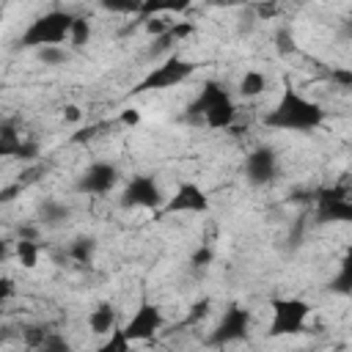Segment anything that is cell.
Wrapping results in <instances>:
<instances>
[{"instance_id": "1", "label": "cell", "mask_w": 352, "mask_h": 352, "mask_svg": "<svg viewBox=\"0 0 352 352\" xmlns=\"http://www.w3.org/2000/svg\"><path fill=\"white\" fill-rule=\"evenodd\" d=\"M264 124L270 129H283V132H314L324 124V110L319 102L286 85L278 104L264 116Z\"/></svg>"}, {"instance_id": "2", "label": "cell", "mask_w": 352, "mask_h": 352, "mask_svg": "<svg viewBox=\"0 0 352 352\" xmlns=\"http://www.w3.org/2000/svg\"><path fill=\"white\" fill-rule=\"evenodd\" d=\"M187 113H190V118H204V124L209 129H228L236 118V104L223 82L206 80L201 85L198 96L190 102Z\"/></svg>"}, {"instance_id": "3", "label": "cell", "mask_w": 352, "mask_h": 352, "mask_svg": "<svg viewBox=\"0 0 352 352\" xmlns=\"http://www.w3.org/2000/svg\"><path fill=\"white\" fill-rule=\"evenodd\" d=\"M72 19H74V14L60 11V8L36 16L25 28V33L16 38V50H41V47H50V44H63L69 38Z\"/></svg>"}, {"instance_id": "4", "label": "cell", "mask_w": 352, "mask_h": 352, "mask_svg": "<svg viewBox=\"0 0 352 352\" xmlns=\"http://www.w3.org/2000/svg\"><path fill=\"white\" fill-rule=\"evenodd\" d=\"M195 69H198V66H195L192 60H187V58H182V55H170V58H165L160 66H154V69H151V72L132 88V94H146V91H165V88H173V85H179V82L190 80Z\"/></svg>"}, {"instance_id": "5", "label": "cell", "mask_w": 352, "mask_h": 352, "mask_svg": "<svg viewBox=\"0 0 352 352\" xmlns=\"http://www.w3.org/2000/svg\"><path fill=\"white\" fill-rule=\"evenodd\" d=\"M308 314H311V305H308L305 300H300V297H275V300H272L270 338L302 333Z\"/></svg>"}, {"instance_id": "6", "label": "cell", "mask_w": 352, "mask_h": 352, "mask_svg": "<svg viewBox=\"0 0 352 352\" xmlns=\"http://www.w3.org/2000/svg\"><path fill=\"white\" fill-rule=\"evenodd\" d=\"M314 217L316 223H349L352 220V201L346 184L319 187L314 192Z\"/></svg>"}, {"instance_id": "7", "label": "cell", "mask_w": 352, "mask_h": 352, "mask_svg": "<svg viewBox=\"0 0 352 352\" xmlns=\"http://www.w3.org/2000/svg\"><path fill=\"white\" fill-rule=\"evenodd\" d=\"M118 204L124 209H148V212H160V206L165 204L162 198V190L157 184V179L151 173H138L132 176L124 190H121V198Z\"/></svg>"}, {"instance_id": "8", "label": "cell", "mask_w": 352, "mask_h": 352, "mask_svg": "<svg viewBox=\"0 0 352 352\" xmlns=\"http://www.w3.org/2000/svg\"><path fill=\"white\" fill-rule=\"evenodd\" d=\"M121 179V170L116 162H107V160H96L91 162L74 182V190L82 192V195H107Z\"/></svg>"}, {"instance_id": "9", "label": "cell", "mask_w": 352, "mask_h": 352, "mask_svg": "<svg viewBox=\"0 0 352 352\" xmlns=\"http://www.w3.org/2000/svg\"><path fill=\"white\" fill-rule=\"evenodd\" d=\"M248 330H250V311L242 308L239 302H231V305L223 311L217 327L212 330L209 344H212V346H226V344L242 341V338H248Z\"/></svg>"}, {"instance_id": "10", "label": "cell", "mask_w": 352, "mask_h": 352, "mask_svg": "<svg viewBox=\"0 0 352 352\" xmlns=\"http://www.w3.org/2000/svg\"><path fill=\"white\" fill-rule=\"evenodd\" d=\"M176 212H209V195L204 187H198L195 182H182L176 187V192L160 206V217L162 214H176Z\"/></svg>"}, {"instance_id": "11", "label": "cell", "mask_w": 352, "mask_h": 352, "mask_svg": "<svg viewBox=\"0 0 352 352\" xmlns=\"http://www.w3.org/2000/svg\"><path fill=\"white\" fill-rule=\"evenodd\" d=\"M162 324H165V316H162L160 305L140 302V308L132 314V319L121 330H124V336L129 341H148V338L157 336V330H162Z\"/></svg>"}, {"instance_id": "12", "label": "cell", "mask_w": 352, "mask_h": 352, "mask_svg": "<svg viewBox=\"0 0 352 352\" xmlns=\"http://www.w3.org/2000/svg\"><path fill=\"white\" fill-rule=\"evenodd\" d=\"M278 176V154L270 146H256L245 157V179L253 187H264Z\"/></svg>"}, {"instance_id": "13", "label": "cell", "mask_w": 352, "mask_h": 352, "mask_svg": "<svg viewBox=\"0 0 352 352\" xmlns=\"http://www.w3.org/2000/svg\"><path fill=\"white\" fill-rule=\"evenodd\" d=\"M38 154V146L33 140H25L16 132L14 121L0 124V157H16V160H33Z\"/></svg>"}, {"instance_id": "14", "label": "cell", "mask_w": 352, "mask_h": 352, "mask_svg": "<svg viewBox=\"0 0 352 352\" xmlns=\"http://www.w3.org/2000/svg\"><path fill=\"white\" fill-rule=\"evenodd\" d=\"M116 322H118V311H116V305H110V302H99V305L88 314V327H91L96 336L110 333V330L116 327Z\"/></svg>"}, {"instance_id": "15", "label": "cell", "mask_w": 352, "mask_h": 352, "mask_svg": "<svg viewBox=\"0 0 352 352\" xmlns=\"http://www.w3.org/2000/svg\"><path fill=\"white\" fill-rule=\"evenodd\" d=\"M192 6V0H140V19H148L154 14H184Z\"/></svg>"}, {"instance_id": "16", "label": "cell", "mask_w": 352, "mask_h": 352, "mask_svg": "<svg viewBox=\"0 0 352 352\" xmlns=\"http://www.w3.org/2000/svg\"><path fill=\"white\" fill-rule=\"evenodd\" d=\"M69 217H72V209H69L66 204L55 201V198H47V201L38 206V220H41L44 226H60V223H66Z\"/></svg>"}, {"instance_id": "17", "label": "cell", "mask_w": 352, "mask_h": 352, "mask_svg": "<svg viewBox=\"0 0 352 352\" xmlns=\"http://www.w3.org/2000/svg\"><path fill=\"white\" fill-rule=\"evenodd\" d=\"M94 253H96V239L94 236H77L69 245V250H66V256L72 261H77V264H91L94 261Z\"/></svg>"}, {"instance_id": "18", "label": "cell", "mask_w": 352, "mask_h": 352, "mask_svg": "<svg viewBox=\"0 0 352 352\" xmlns=\"http://www.w3.org/2000/svg\"><path fill=\"white\" fill-rule=\"evenodd\" d=\"M264 88H267V74H261V72H256V69L245 72L242 80H239V94H242L245 99H253V96L264 94Z\"/></svg>"}, {"instance_id": "19", "label": "cell", "mask_w": 352, "mask_h": 352, "mask_svg": "<svg viewBox=\"0 0 352 352\" xmlns=\"http://www.w3.org/2000/svg\"><path fill=\"white\" fill-rule=\"evenodd\" d=\"M16 258H19L22 267L33 270L38 264V245L30 236H19V242H16Z\"/></svg>"}, {"instance_id": "20", "label": "cell", "mask_w": 352, "mask_h": 352, "mask_svg": "<svg viewBox=\"0 0 352 352\" xmlns=\"http://www.w3.org/2000/svg\"><path fill=\"white\" fill-rule=\"evenodd\" d=\"M88 38H91V25H88V19H85V16H74V19H72V28H69V41H72V47H74V50H82V47L88 44Z\"/></svg>"}, {"instance_id": "21", "label": "cell", "mask_w": 352, "mask_h": 352, "mask_svg": "<svg viewBox=\"0 0 352 352\" xmlns=\"http://www.w3.org/2000/svg\"><path fill=\"white\" fill-rule=\"evenodd\" d=\"M327 289L336 292V294H352V261H349V258H344L338 275L330 278V286H327Z\"/></svg>"}, {"instance_id": "22", "label": "cell", "mask_w": 352, "mask_h": 352, "mask_svg": "<svg viewBox=\"0 0 352 352\" xmlns=\"http://www.w3.org/2000/svg\"><path fill=\"white\" fill-rule=\"evenodd\" d=\"M38 60H41L44 66H60V63L69 60V52H66L60 44H50V47H41V50H38Z\"/></svg>"}, {"instance_id": "23", "label": "cell", "mask_w": 352, "mask_h": 352, "mask_svg": "<svg viewBox=\"0 0 352 352\" xmlns=\"http://www.w3.org/2000/svg\"><path fill=\"white\" fill-rule=\"evenodd\" d=\"M129 344H132V341L124 336V330L113 327V330H110V338L99 346V352H126V349H129Z\"/></svg>"}, {"instance_id": "24", "label": "cell", "mask_w": 352, "mask_h": 352, "mask_svg": "<svg viewBox=\"0 0 352 352\" xmlns=\"http://www.w3.org/2000/svg\"><path fill=\"white\" fill-rule=\"evenodd\" d=\"M99 6L113 14H138L140 11V0H99Z\"/></svg>"}, {"instance_id": "25", "label": "cell", "mask_w": 352, "mask_h": 352, "mask_svg": "<svg viewBox=\"0 0 352 352\" xmlns=\"http://www.w3.org/2000/svg\"><path fill=\"white\" fill-rule=\"evenodd\" d=\"M38 346H41V349H55V352H69V341L60 338V336H55V333H47Z\"/></svg>"}, {"instance_id": "26", "label": "cell", "mask_w": 352, "mask_h": 352, "mask_svg": "<svg viewBox=\"0 0 352 352\" xmlns=\"http://www.w3.org/2000/svg\"><path fill=\"white\" fill-rule=\"evenodd\" d=\"M209 305H212V302H209L206 297H204V300H198V302L190 308V316L184 319V324H195V322H201V319L209 314Z\"/></svg>"}, {"instance_id": "27", "label": "cell", "mask_w": 352, "mask_h": 352, "mask_svg": "<svg viewBox=\"0 0 352 352\" xmlns=\"http://www.w3.org/2000/svg\"><path fill=\"white\" fill-rule=\"evenodd\" d=\"M212 258H214V250H212V248H198V250L192 253L190 264H195V267H206V264H212Z\"/></svg>"}, {"instance_id": "28", "label": "cell", "mask_w": 352, "mask_h": 352, "mask_svg": "<svg viewBox=\"0 0 352 352\" xmlns=\"http://www.w3.org/2000/svg\"><path fill=\"white\" fill-rule=\"evenodd\" d=\"M330 80H336L341 88H349L352 85V72L349 69H333L330 72Z\"/></svg>"}, {"instance_id": "29", "label": "cell", "mask_w": 352, "mask_h": 352, "mask_svg": "<svg viewBox=\"0 0 352 352\" xmlns=\"http://www.w3.org/2000/svg\"><path fill=\"white\" fill-rule=\"evenodd\" d=\"M14 280L11 278H6V275H0V302H6V300H11L14 297Z\"/></svg>"}, {"instance_id": "30", "label": "cell", "mask_w": 352, "mask_h": 352, "mask_svg": "<svg viewBox=\"0 0 352 352\" xmlns=\"http://www.w3.org/2000/svg\"><path fill=\"white\" fill-rule=\"evenodd\" d=\"M168 28H170V25H168V22H162V19H151V16H148V22H146V30H148L151 36H162Z\"/></svg>"}, {"instance_id": "31", "label": "cell", "mask_w": 352, "mask_h": 352, "mask_svg": "<svg viewBox=\"0 0 352 352\" xmlns=\"http://www.w3.org/2000/svg\"><path fill=\"white\" fill-rule=\"evenodd\" d=\"M102 126H104V124H91V126H85V129H80V132H77V135H74L72 140H74V143H82V140H88V138H94V135H96V132H99Z\"/></svg>"}, {"instance_id": "32", "label": "cell", "mask_w": 352, "mask_h": 352, "mask_svg": "<svg viewBox=\"0 0 352 352\" xmlns=\"http://www.w3.org/2000/svg\"><path fill=\"white\" fill-rule=\"evenodd\" d=\"M22 192V184L16 182V184H8V187H3L0 190V204H8V201H14V195H19Z\"/></svg>"}, {"instance_id": "33", "label": "cell", "mask_w": 352, "mask_h": 352, "mask_svg": "<svg viewBox=\"0 0 352 352\" xmlns=\"http://www.w3.org/2000/svg\"><path fill=\"white\" fill-rule=\"evenodd\" d=\"M278 50H280V52H294L292 33H286V30H280V33H278Z\"/></svg>"}, {"instance_id": "34", "label": "cell", "mask_w": 352, "mask_h": 352, "mask_svg": "<svg viewBox=\"0 0 352 352\" xmlns=\"http://www.w3.org/2000/svg\"><path fill=\"white\" fill-rule=\"evenodd\" d=\"M138 121H140V113H138V110H132V107H129V110H124V113H121V124L135 126Z\"/></svg>"}, {"instance_id": "35", "label": "cell", "mask_w": 352, "mask_h": 352, "mask_svg": "<svg viewBox=\"0 0 352 352\" xmlns=\"http://www.w3.org/2000/svg\"><path fill=\"white\" fill-rule=\"evenodd\" d=\"M63 116H66L69 121H80V107H74V104H69V107L63 110Z\"/></svg>"}, {"instance_id": "36", "label": "cell", "mask_w": 352, "mask_h": 352, "mask_svg": "<svg viewBox=\"0 0 352 352\" xmlns=\"http://www.w3.org/2000/svg\"><path fill=\"white\" fill-rule=\"evenodd\" d=\"M256 11H258V14H261V16H270V14H275V3H267V6H264V3H261V6H258V8H256Z\"/></svg>"}, {"instance_id": "37", "label": "cell", "mask_w": 352, "mask_h": 352, "mask_svg": "<svg viewBox=\"0 0 352 352\" xmlns=\"http://www.w3.org/2000/svg\"><path fill=\"white\" fill-rule=\"evenodd\" d=\"M8 256H11V248H8V242H6V239H0V264H3Z\"/></svg>"}, {"instance_id": "38", "label": "cell", "mask_w": 352, "mask_h": 352, "mask_svg": "<svg viewBox=\"0 0 352 352\" xmlns=\"http://www.w3.org/2000/svg\"><path fill=\"white\" fill-rule=\"evenodd\" d=\"M223 3H228V6H234V3H242V0H223Z\"/></svg>"}, {"instance_id": "39", "label": "cell", "mask_w": 352, "mask_h": 352, "mask_svg": "<svg viewBox=\"0 0 352 352\" xmlns=\"http://www.w3.org/2000/svg\"><path fill=\"white\" fill-rule=\"evenodd\" d=\"M3 341H6V333H0V344H3Z\"/></svg>"}, {"instance_id": "40", "label": "cell", "mask_w": 352, "mask_h": 352, "mask_svg": "<svg viewBox=\"0 0 352 352\" xmlns=\"http://www.w3.org/2000/svg\"><path fill=\"white\" fill-rule=\"evenodd\" d=\"M0 19H3V8H0Z\"/></svg>"}, {"instance_id": "41", "label": "cell", "mask_w": 352, "mask_h": 352, "mask_svg": "<svg viewBox=\"0 0 352 352\" xmlns=\"http://www.w3.org/2000/svg\"><path fill=\"white\" fill-rule=\"evenodd\" d=\"M0 3H3V0H0Z\"/></svg>"}]
</instances>
